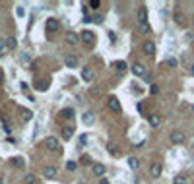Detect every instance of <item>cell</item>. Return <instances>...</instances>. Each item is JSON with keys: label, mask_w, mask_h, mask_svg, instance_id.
Listing matches in <instances>:
<instances>
[{"label": "cell", "mask_w": 194, "mask_h": 184, "mask_svg": "<svg viewBox=\"0 0 194 184\" xmlns=\"http://www.w3.org/2000/svg\"><path fill=\"white\" fill-rule=\"evenodd\" d=\"M161 170H163V165H161V163H152V167H150V176H152V178H159V176H161Z\"/></svg>", "instance_id": "obj_3"}, {"label": "cell", "mask_w": 194, "mask_h": 184, "mask_svg": "<svg viewBox=\"0 0 194 184\" xmlns=\"http://www.w3.org/2000/svg\"><path fill=\"white\" fill-rule=\"evenodd\" d=\"M150 91H152V95H157V93H159V85H155V84H153V85L150 87Z\"/></svg>", "instance_id": "obj_31"}, {"label": "cell", "mask_w": 194, "mask_h": 184, "mask_svg": "<svg viewBox=\"0 0 194 184\" xmlns=\"http://www.w3.org/2000/svg\"><path fill=\"white\" fill-rule=\"evenodd\" d=\"M76 167H78V163H74V161H68V163H66L68 170H76Z\"/></svg>", "instance_id": "obj_29"}, {"label": "cell", "mask_w": 194, "mask_h": 184, "mask_svg": "<svg viewBox=\"0 0 194 184\" xmlns=\"http://www.w3.org/2000/svg\"><path fill=\"white\" fill-rule=\"evenodd\" d=\"M192 25H194V19H192Z\"/></svg>", "instance_id": "obj_40"}, {"label": "cell", "mask_w": 194, "mask_h": 184, "mask_svg": "<svg viewBox=\"0 0 194 184\" xmlns=\"http://www.w3.org/2000/svg\"><path fill=\"white\" fill-rule=\"evenodd\" d=\"M173 184H188V178H186L185 175H179V176H175Z\"/></svg>", "instance_id": "obj_25"}, {"label": "cell", "mask_w": 194, "mask_h": 184, "mask_svg": "<svg viewBox=\"0 0 194 184\" xmlns=\"http://www.w3.org/2000/svg\"><path fill=\"white\" fill-rule=\"evenodd\" d=\"M21 62L27 64V62H29V54H21Z\"/></svg>", "instance_id": "obj_34"}, {"label": "cell", "mask_w": 194, "mask_h": 184, "mask_svg": "<svg viewBox=\"0 0 194 184\" xmlns=\"http://www.w3.org/2000/svg\"><path fill=\"white\" fill-rule=\"evenodd\" d=\"M80 37H82V39H84V43H87V45H93V41H95V35H93L91 31H84Z\"/></svg>", "instance_id": "obj_14"}, {"label": "cell", "mask_w": 194, "mask_h": 184, "mask_svg": "<svg viewBox=\"0 0 194 184\" xmlns=\"http://www.w3.org/2000/svg\"><path fill=\"white\" fill-rule=\"evenodd\" d=\"M99 184H109V180H105V178H103V180H101Z\"/></svg>", "instance_id": "obj_38"}, {"label": "cell", "mask_w": 194, "mask_h": 184, "mask_svg": "<svg viewBox=\"0 0 194 184\" xmlns=\"http://www.w3.org/2000/svg\"><path fill=\"white\" fill-rule=\"evenodd\" d=\"M21 116H24V118H21V120H31V116H33V112L31 111H21Z\"/></svg>", "instance_id": "obj_26"}, {"label": "cell", "mask_w": 194, "mask_h": 184, "mask_svg": "<svg viewBox=\"0 0 194 184\" xmlns=\"http://www.w3.org/2000/svg\"><path fill=\"white\" fill-rule=\"evenodd\" d=\"M107 105H109V109H111V111L120 112V103H119V99H117V97H109V99H107Z\"/></svg>", "instance_id": "obj_6"}, {"label": "cell", "mask_w": 194, "mask_h": 184, "mask_svg": "<svg viewBox=\"0 0 194 184\" xmlns=\"http://www.w3.org/2000/svg\"><path fill=\"white\" fill-rule=\"evenodd\" d=\"M150 31H152L150 24H138V29H136V33H138V35H147Z\"/></svg>", "instance_id": "obj_16"}, {"label": "cell", "mask_w": 194, "mask_h": 184, "mask_svg": "<svg viewBox=\"0 0 194 184\" xmlns=\"http://www.w3.org/2000/svg\"><path fill=\"white\" fill-rule=\"evenodd\" d=\"M107 149H109V153H111L113 157H119V155H120V151H119V145H117V143H113V142L107 145Z\"/></svg>", "instance_id": "obj_18"}, {"label": "cell", "mask_w": 194, "mask_h": 184, "mask_svg": "<svg viewBox=\"0 0 194 184\" xmlns=\"http://www.w3.org/2000/svg\"><path fill=\"white\" fill-rule=\"evenodd\" d=\"M43 145H45V149H49L51 153H56V151L60 153V143H58V140H56V138H53V136L45 138V140H43Z\"/></svg>", "instance_id": "obj_1"}, {"label": "cell", "mask_w": 194, "mask_h": 184, "mask_svg": "<svg viewBox=\"0 0 194 184\" xmlns=\"http://www.w3.org/2000/svg\"><path fill=\"white\" fill-rule=\"evenodd\" d=\"M2 79H4V72L0 70V84H2Z\"/></svg>", "instance_id": "obj_37"}, {"label": "cell", "mask_w": 194, "mask_h": 184, "mask_svg": "<svg viewBox=\"0 0 194 184\" xmlns=\"http://www.w3.org/2000/svg\"><path fill=\"white\" fill-rule=\"evenodd\" d=\"M93 21H95V24H101V21H103V18H101V16H95Z\"/></svg>", "instance_id": "obj_36"}, {"label": "cell", "mask_w": 194, "mask_h": 184, "mask_svg": "<svg viewBox=\"0 0 194 184\" xmlns=\"http://www.w3.org/2000/svg\"><path fill=\"white\" fill-rule=\"evenodd\" d=\"M173 19H175V24H177L179 27H185V25H186V18H185V14H180V12H175V14H173Z\"/></svg>", "instance_id": "obj_8"}, {"label": "cell", "mask_w": 194, "mask_h": 184, "mask_svg": "<svg viewBox=\"0 0 194 184\" xmlns=\"http://www.w3.org/2000/svg\"><path fill=\"white\" fill-rule=\"evenodd\" d=\"M80 41V35L78 33H74V31H66V43L68 45H76Z\"/></svg>", "instance_id": "obj_9"}, {"label": "cell", "mask_w": 194, "mask_h": 184, "mask_svg": "<svg viewBox=\"0 0 194 184\" xmlns=\"http://www.w3.org/2000/svg\"><path fill=\"white\" fill-rule=\"evenodd\" d=\"M192 111H194V105H192Z\"/></svg>", "instance_id": "obj_41"}, {"label": "cell", "mask_w": 194, "mask_h": 184, "mask_svg": "<svg viewBox=\"0 0 194 184\" xmlns=\"http://www.w3.org/2000/svg\"><path fill=\"white\" fill-rule=\"evenodd\" d=\"M132 74L138 76V78H144V76H146V66L140 64V62H134V64H132Z\"/></svg>", "instance_id": "obj_4"}, {"label": "cell", "mask_w": 194, "mask_h": 184, "mask_svg": "<svg viewBox=\"0 0 194 184\" xmlns=\"http://www.w3.org/2000/svg\"><path fill=\"white\" fill-rule=\"evenodd\" d=\"M24 180H25V184H35V182H37V178L33 176V175H25V178H24Z\"/></svg>", "instance_id": "obj_28"}, {"label": "cell", "mask_w": 194, "mask_h": 184, "mask_svg": "<svg viewBox=\"0 0 194 184\" xmlns=\"http://www.w3.org/2000/svg\"><path fill=\"white\" fill-rule=\"evenodd\" d=\"M147 122H150L152 128H159V126H161V116H159V114H152V116L147 118Z\"/></svg>", "instance_id": "obj_11"}, {"label": "cell", "mask_w": 194, "mask_h": 184, "mask_svg": "<svg viewBox=\"0 0 194 184\" xmlns=\"http://www.w3.org/2000/svg\"><path fill=\"white\" fill-rule=\"evenodd\" d=\"M84 122L91 126V124L95 122V114H93V112H84Z\"/></svg>", "instance_id": "obj_21"}, {"label": "cell", "mask_w": 194, "mask_h": 184, "mask_svg": "<svg viewBox=\"0 0 194 184\" xmlns=\"http://www.w3.org/2000/svg\"><path fill=\"white\" fill-rule=\"evenodd\" d=\"M190 74H192V76H194V64H192V68H190Z\"/></svg>", "instance_id": "obj_39"}, {"label": "cell", "mask_w": 194, "mask_h": 184, "mask_svg": "<svg viewBox=\"0 0 194 184\" xmlns=\"http://www.w3.org/2000/svg\"><path fill=\"white\" fill-rule=\"evenodd\" d=\"M16 14H18V18H24V16H25V12H24V8H21V6L18 8V12H16Z\"/></svg>", "instance_id": "obj_33"}, {"label": "cell", "mask_w": 194, "mask_h": 184, "mask_svg": "<svg viewBox=\"0 0 194 184\" xmlns=\"http://www.w3.org/2000/svg\"><path fill=\"white\" fill-rule=\"evenodd\" d=\"M89 6H91V8H99V6H101V2H99V0H91Z\"/></svg>", "instance_id": "obj_32"}, {"label": "cell", "mask_w": 194, "mask_h": 184, "mask_svg": "<svg viewBox=\"0 0 194 184\" xmlns=\"http://www.w3.org/2000/svg\"><path fill=\"white\" fill-rule=\"evenodd\" d=\"M142 51H144L147 56H153V52H155V43H153V41H144Z\"/></svg>", "instance_id": "obj_5"}, {"label": "cell", "mask_w": 194, "mask_h": 184, "mask_svg": "<svg viewBox=\"0 0 194 184\" xmlns=\"http://www.w3.org/2000/svg\"><path fill=\"white\" fill-rule=\"evenodd\" d=\"M128 167L136 170V169H138V167H140V161H138V159H136V157H128Z\"/></svg>", "instance_id": "obj_23"}, {"label": "cell", "mask_w": 194, "mask_h": 184, "mask_svg": "<svg viewBox=\"0 0 194 184\" xmlns=\"http://www.w3.org/2000/svg\"><path fill=\"white\" fill-rule=\"evenodd\" d=\"M58 27H60V24H58V19H54V18H51V19H47V31H58Z\"/></svg>", "instance_id": "obj_10"}, {"label": "cell", "mask_w": 194, "mask_h": 184, "mask_svg": "<svg viewBox=\"0 0 194 184\" xmlns=\"http://www.w3.org/2000/svg\"><path fill=\"white\" fill-rule=\"evenodd\" d=\"M10 165H14V167H24V159L21 157H14V159H10Z\"/></svg>", "instance_id": "obj_24"}, {"label": "cell", "mask_w": 194, "mask_h": 184, "mask_svg": "<svg viewBox=\"0 0 194 184\" xmlns=\"http://www.w3.org/2000/svg\"><path fill=\"white\" fill-rule=\"evenodd\" d=\"M58 116H60V118H72V116H74V109H62V111L58 112Z\"/></svg>", "instance_id": "obj_20"}, {"label": "cell", "mask_w": 194, "mask_h": 184, "mask_svg": "<svg viewBox=\"0 0 194 184\" xmlns=\"http://www.w3.org/2000/svg\"><path fill=\"white\" fill-rule=\"evenodd\" d=\"M91 170H93V175H95V176H103V175H105V165L95 163L93 167H91Z\"/></svg>", "instance_id": "obj_13"}, {"label": "cell", "mask_w": 194, "mask_h": 184, "mask_svg": "<svg viewBox=\"0 0 194 184\" xmlns=\"http://www.w3.org/2000/svg\"><path fill=\"white\" fill-rule=\"evenodd\" d=\"M6 52H8V51H6V41L0 39V58H2V56H4Z\"/></svg>", "instance_id": "obj_27"}, {"label": "cell", "mask_w": 194, "mask_h": 184, "mask_svg": "<svg viewBox=\"0 0 194 184\" xmlns=\"http://www.w3.org/2000/svg\"><path fill=\"white\" fill-rule=\"evenodd\" d=\"M16 47H18V43H16V39H14V37L6 39V51H14Z\"/></svg>", "instance_id": "obj_22"}, {"label": "cell", "mask_w": 194, "mask_h": 184, "mask_svg": "<svg viewBox=\"0 0 194 184\" xmlns=\"http://www.w3.org/2000/svg\"><path fill=\"white\" fill-rule=\"evenodd\" d=\"M72 134H74V128H72V126H64V128H62V138H64V140H70Z\"/></svg>", "instance_id": "obj_19"}, {"label": "cell", "mask_w": 194, "mask_h": 184, "mask_svg": "<svg viewBox=\"0 0 194 184\" xmlns=\"http://www.w3.org/2000/svg\"><path fill=\"white\" fill-rule=\"evenodd\" d=\"M43 176L45 178H54L56 176V167L54 165H47V167L43 169Z\"/></svg>", "instance_id": "obj_7"}, {"label": "cell", "mask_w": 194, "mask_h": 184, "mask_svg": "<svg viewBox=\"0 0 194 184\" xmlns=\"http://www.w3.org/2000/svg\"><path fill=\"white\" fill-rule=\"evenodd\" d=\"M169 138H171V142H173L175 145H180V143H185V134H182L180 130H173Z\"/></svg>", "instance_id": "obj_2"}, {"label": "cell", "mask_w": 194, "mask_h": 184, "mask_svg": "<svg viewBox=\"0 0 194 184\" xmlns=\"http://www.w3.org/2000/svg\"><path fill=\"white\" fill-rule=\"evenodd\" d=\"M138 24H147V10L144 6L138 10Z\"/></svg>", "instance_id": "obj_17"}, {"label": "cell", "mask_w": 194, "mask_h": 184, "mask_svg": "<svg viewBox=\"0 0 194 184\" xmlns=\"http://www.w3.org/2000/svg\"><path fill=\"white\" fill-rule=\"evenodd\" d=\"M64 62H66V66H68V68H76V66H78V58H76L74 54H66Z\"/></svg>", "instance_id": "obj_15"}, {"label": "cell", "mask_w": 194, "mask_h": 184, "mask_svg": "<svg viewBox=\"0 0 194 184\" xmlns=\"http://www.w3.org/2000/svg\"><path fill=\"white\" fill-rule=\"evenodd\" d=\"M115 66L119 68V70H126V62H122V60H119V62H117Z\"/></svg>", "instance_id": "obj_30"}, {"label": "cell", "mask_w": 194, "mask_h": 184, "mask_svg": "<svg viewBox=\"0 0 194 184\" xmlns=\"http://www.w3.org/2000/svg\"><path fill=\"white\" fill-rule=\"evenodd\" d=\"M167 64L173 68V66H177V60H175V58H169V60H167Z\"/></svg>", "instance_id": "obj_35"}, {"label": "cell", "mask_w": 194, "mask_h": 184, "mask_svg": "<svg viewBox=\"0 0 194 184\" xmlns=\"http://www.w3.org/2000/svg\"><path fill=\"white\" fill-rule=\"evenodd\" d=\"M82 79L84 82H91V79H93V70H91L89 66H86L82 70Z\"/></svg>", "instance_id": "obj_12"}]
</instances>
